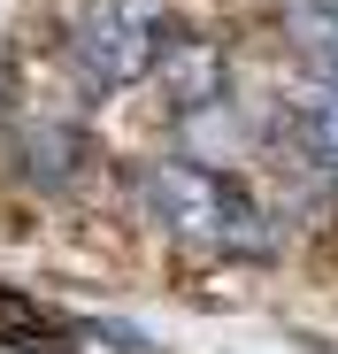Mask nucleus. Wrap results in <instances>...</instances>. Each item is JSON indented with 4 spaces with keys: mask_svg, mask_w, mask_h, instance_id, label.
<instances>
[{
    "mask_svg": "<svg viewBox=\"0 0 338 354\" xmlns=\"http://www.w3.org/2000/svg\"><path fill=\"white\" fill-rule=\"evenodd\" d=\"M139 193H146V216L169 231V239H185V247H208V254H246L261 262L277 239H269V216L261 201L239 185V177H223L192 154H169V162H146L139 177Z\"/></svg>",
    "mask_w": 338,
    "mask_h": 354,
    "instance_id": "f257e3e1",
    "label": "nucleus"
},
{
    "mask_svg": "<svg viewBox=\"0 0 338 354\" xmlns=\"http://www.w3.org/2000/svg\"><path fill=\"white\" fill-rule=\"evenodd\" d=\"M169 39H177L169 0H85L70 24V62L92 93H123L161 70Z\"/></svg>",
    "mask_w": 338,
    "mask_h": 354,
    "instance_id": "f03ea898",
    "label": "nucleus"
},
{
    "mask_svg": "<svg viewBox=\"0 0 338 354\" xmlns=\"http://www.w3.org/2000/svg\"><path fill=\"white\" fill-rule=\"evenodd\" d=\"M154 77H161V100H169V115H208L223 93H231V54H223L215 39H192V31H177Z\"/></svg>",
    "mask_w": 338,
    "mask_h": 354,
    "instance_id": "7ed1b4c3",
    "label": "nucleus"
},
{
    "mask_svg": "<svg viewBox=\"0 0 338 354\" xmlns=\"http://www.w3.org/2000/svg\"><path fill=\"white\" fill-rule=\"evenodd\" d=\"M285 154L338 177V85H308L285 100Z\"/></svg>",
    "mask_w": 338,
    "mask_h": 354,
    "instance_id": "20e7f679",
    "label": "nucleus"
},
{
    "mask_svg": "<svg viewBox=\"0 0 338 354\" xmlns=\"http://www.w3.org/2000/svg\"><path fill=\"white\" fill-rule=\"evenodd\" d=\"M62 339H70V324L54 308H39L31 292H16V285H0V346L8 354H54Z\"/></svg>",
    "mask_w": 338,
    "mask_h": 354,
    "instance_id": "39448f33",
    "label": "nucleus"
},
{
    "mask_svg": "<svg viewBox=\"0 0 338 354\" xmlns=\"http://www.w3.org/2000/svg\"><path fill=\"white\" fill-rule=\"evenodd\" d=\"M23 154H31V177H46V185H70L77 177V162H85V139L62 124V131H23Z\"/></svg>",
    "mask_w": 338,
    "mask_h": 354,
    "instance_id": "423d86ee",
    "label": "nucleus"
}]
</instances>
